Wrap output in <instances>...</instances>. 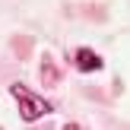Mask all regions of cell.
Returning <instances> with one entry per match:
<instances>
[{
    "label": "cell",
    "mask_w": 130,
    "mask_h": 130,
    "mask_svg": "<svg viewBox=\"0 0 130 130\" xmlns=\"http://www.w3.org/2000/svg\"><path fill=\"white\" fill-rule=\"evenodd\" d=\"M57 76H60V73H57V67L48 60V57H44V63H41V79H44V86H54Z\"/></svg>",
    "instance_id": "obj_3"
},
{
    "label": "cell",
    "mask_w": 130,
    "mask_h": 130,
    "mask_svg": "<svg viewBox=\"0 0 130 130\" xmlns=\"http://www.w3.org/2000/svg\"><path fill=\"white\" fill-rule=\"evenodd\" d=\"M0 130H3V127H0Z\"/></svg>",
    "instance_id": "obj_5"
},
{
    "label": "cell",
    "mask_w": 130,
    "mask_h": 130,
    "mask_svg": "<svg viewBox=\"0 0 130 130\" xmlns=\"http://www.w3.org/2000/svg\"><path fill=\"white\" fill-rule=\"evenodd\" d=\"M10 95L19 102V114H22V121H41L44 114H51L54 108H51V102H44L41 95H35V92H29V89L22 86V83H13L10 86Z\"/></svg>",
    "instance_id": "obj_1"
},
{
    "label": "cell",
    "mask_w": 130,
    "mask_h": 130,
    "mask_svg": "<svg viewBox=\"0 0 130 130\" xmlns=\"http://www.w3.org/2000/svg\"><path fill=\"white\" fill-rule=\"evenodd\" d=\"M102 67H105V60H102L92 48H79L76 51V70H83V73H99Z\"/></svg>",
    "instance_id": "obj_2"
},
{
    "label": "cell",
    "mask_w": 130,
    "mask_h": 130,
    "mask_svg": "<svg viewBox=\"0 0 130 130\" xmlns=\"http://www.w3.org/2000/svg\"><path fill=\"white\" fill-rule=\"evenodd\" d=\"M63 130H83L79 124H67V127H63Z\"/></svg>",
    "instance_id": "obj_4"
}]
</instances>
